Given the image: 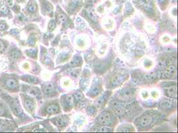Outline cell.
<instances>
[{"instance_id": "1", "label": "cell", "mask_w": 178, "mask_h": 133, "mask_svg": "<svg viewBox=\"0 0 178 133\" xmlns=\"http://www.w3.org/2000/svg\"><path fill=\"white\" fill-rule=\"evenodd\" d=\"M97 121L100 124L104 126L111 125L113 122V117L109 112H104V113L100 114V116L98 117Z\"/></svg>"}, {"instance_id": "2", "label": "cell", "mask_w": 178, "mask_h": 133, "mask_svg": "<svg viewBox=\"0 0 178 133\" xmlns=\"http://www.w3.org/2000/svg\"><path fill=\"white\" fill-rule=\"evenodd\" d=\"M10 107H11L12 110L13 111V113L15 114L17 116H18L19 117H24V114L22 111V108L19 106V104L17 103H15V101H13L12 99L11 100V102H9Z\"/></svg>"}, {"instance_id": "3", "label": "cell", "mask_w": 178, "mask_h": 133, "mask_svg": "<svg viewBox=\"0 0 178 133\" xmlns=\"http://www.w3.org/2000/svg\"><path fill=\"white\" fill-rule=\"evenodd\" d=\"M153 118L151 115L146 114L142 117L139 119V124L142 127H148L152 123Z\"/></svg>"}, {"instance_id": "4", "label": "cell", "mask_w": 178, "mask_h": 133, "mask_svg": "<svg viewBox=\"0 0 178 133\" xmlns=\"http://www.w3.org/2000/svg\"><path fill=\"white\" fill-rule=\"evenodd\" d=\"M166 94L172 99H176L177 98V87L176 85H172L167 87L165 89Z\"/></svg>"}, {"instance_id": "5", "label": "cell", "mask_w": 178, "mask_h": 133, "mask_svg": "<svg viewBox=\"0 0 178 133\" xmlns=\"http://www.w3.org/2000/svg\"><path fill=\"white\" fill-rule=\"evenodd\" d=\"M111 106H112V108H113V109L114 111V112L116 114L119 115L123 114L124 108L123 106H122V104L119 102H118L117 101H113L111 104Z\"/></svg>"}, {"instance_id": "6", "label": "cell", "mask_w": 178, "mask_h": 133, "mask_svg": "<svg viewBox=\"0 0 178 133\" xmlns=\"http://www.w3.org/2000/svg\"><path fill=\"white\" fill-rule=\"evenodd\" d=\"M139 4L144 7L146 12H152L153 11V4L150 0H138Z\"/></svg>"}, {"instance_id": "7", "label": "cell", "mask_w": 178, "mask_h": 133, "mask_svg": "<svg viewBox=\"0 0 178 133\" xmlns=\"http://www.w3.org/2000/svg\"><path fill=\"white\" fill-rule=\"evenodd\" d=\"M47 113L49 114H54L59 113L60 112V108L58 104H52L49 105L46 108Z\"/></svg>"}, {"instance_id": "8", "label": "cell", "mask_w": 178, "mask_h": 133, "mask_svg": "<svg viewBox=\"0 0 178 133\" xmlns=\"http://www.w3.org/2000/svg\"><path fill=\"white\" fill-rule=\"evenodd\" d=\"M126 79L125 76L123 75H117L114 76L111 80V83L113 86H117L120 85L123 81H124Z\"/></svg>"}, {"instance_id": "9", "label": "cell", "mask_w": 178, "mask_h": 133, "mask_svg": "<svg viewBox=\"0 0 178 133\" xmlns=\"http://www.w3.org/2000/svg\"><path fill=\"white\" fill-rule=\"evenodd\" d=\"M176 73V66L174 65H170L165 70L164 75L166 78H172Z\"/></svg>"}, {"instance_id": "10", "label": "cell", "mask_w": 178, "mask_h": 133, "mask_svg": "<svg viewBox=\"0 0 178 133\" xmlns=\"http://www.w3.org/2000/svg\"><path fill=\"white\" fill-rule=\"evenodd\" d=\"M43 90L44 93L46 94L47 95H51V94L55 91V86L53 85V84L51 83H46L43 86Z\"/></svg>"}, {"instance_id": "11", "label": "cell", "mask_w": 178, "mask_h": 133, "mask_svg": "<svg viewBox=\"0 0 178 133\" xmlns=\"http://www.w3.org/2000/svg\"><path fill=\"white\" fill-rule=\"evenodd\" d=\"M42 9H43V12H45L49 13L53 11V6L48 2L43 1V2L42 3Z\"/></svg>"}, {"instance_id": "12", "label": "cell", "mask_w": 178, "mask_h": 133, "mask_svg": "<svg viewBox=\"0 0 178 133\" xmlns=\"http://www.w3.org/2000/svg\"><path fill=\"white\" fill-rule=\"evenodd\" d=\"M55 123L59 127H65L67 124V119L65 118V117L61 116L56 118Z\"/></svg>"}, {"instance_id": "13", "label": "cell", "mask_w": 178, "mask_h": 133, "mask_svg": "<svg viewBox=\"0 0 178 133\" xmlns=\"http://www.w3.org/2000/svg\"><path fill=\"white\" fill-rule=\"evenodd\" d=\"M37 5L36 2L35 0H30L27 4V9L29 10V12L33 13L37 10Z\"/></svg>"}, {"instance_id": "14", "label": "cell", "mask_w": 178, "mask_h": 133, "mask_svg": "<svg viewBox=\"0 0 178 133\" xmlns=\"http://www.w3.org/2000/svg\"><path fill=\"white\" fill-rule=\"evenodd\" d=\"M5 85L10 89H16L17 87V84L15 80L13 79H9L5 81Z\"/></svg>"}, {"instance_id": "15", "label": "cell", "mask_w": 178, "mask_h": 133, "mask_svg": "<svg viewBox=\"0 0 178 133\" xmlns=\"http://www.w3.org/2000/svg\"><path fill=\"white\" fill-rule=\"evenodd\" d=\"M24 80H25L26 82H28L29 83H33V84H36L38 82H39V80L35 77L31 76V75H25L22 78Z\"/></svg>"}, {"instance_id": "16", "label": "cell", "mask_w": 178, "mask_h": 133, "mask_svg": "<svg viewBox=\"0 0 178 133\" xmlns=\"http://www.w3.org/2000/svg\"><path fill=\"white\" fill-rule=\"evenodd\" d=\"M68 17L62 12H59L57 13V20L58 23H65L67 21Z\"/></svg>"}, {"instance_id": "17", "label": "cell", "mask_w": 178, "mask_h": 133, "mask_svg": "<svg viewBox=\"0 0 178 133\" xmlns=\"http://www.w3.org/2000/svg\"><path fill=\"white\" fill-rule=\"evenodd\" d=\"M24 105H25L26 109L29 112L33 111L35 108V104L33 101L31 100H25V103H24Z\"/></svg>"}, {"instance_id": "18", "label": "cell", "mask_w": 178, "mask_h": 133, "mask_svg": "<svg viewBox=\"0 0 178 133\" xmlns=\"http://www.w3.org/2000/svg\"><path fill=\"white\" fill-rule=\"evenodd\" d=\"M120 95L122 97L124 98H128L130 97L132 94H133V91L131 89H124L120 91Z\"/></svg>"}, {"instance_id": "19", "label": "cell", "mask_w": 178, "mask_h": 133, "mask_svg": "<svg viewBox=\"0 0 178 133\" xmlns=\"http://www.w3.org/2000/svg\"><path fill=\"white\" fill-rule=\"evenodd\" d=\"M100 93V87L99 85H94L91 90H90V93H91V95L93 97H95L98 95Z\"/></svg>"}, {"instance_id": "20", "label": "cell", "mask_w": 178, "mask_h": 133, "mask_svg": "<svg viewBox=\"0 0 178 133\" xmlns=\"http://www.w3.org/2000/svg\"><path fill=\"white\" fill-rule=\"evenodd\" d=\"M173 103V101L169 99H165L162 101L160 105H161V107H162L163 108H170L172 107Z\"/></svg>"}, {"instance_id": "21", "label": "cell", "mask_w": 178, "mask_h": 133, "mask_svg": "<svg viewBox=\"0 0 178 133\" xmlns=\"http://www.w3.org/2000/svg\"><path fill=\"white\" fill-rule=\"evenodd\" d=\"M27 94L32 96H37L39 94V90L37 87H29L27 89Z\"/></svg>"}, {"instance_id": "22", "label": "cell", "mask_w": 178, "mask_h": 133, "mask_svg": "<svg viewBox=\"0 0 178 133\" xmlns=\"http://www.w3.org/2000/svg\"><path fill=\"white\" fill-rule=\"evenodd\" d=\"M20 56H21L20 51L17 49H15L12 51L11 52V53H10V59H11L12 60L15 61L20 57Z\"/></svg>"}, {"instance_id": "23", "label": "cell", "mask_w": 178, "mask_h": 133, "mask_svg": "<svg viewBox=\"0 0 178 133\" xmlns=\"http://www.w3.org/2000/svg\"><path fill=\"white\" fill-rule=\"evenodd\" d=\"M74 104V101H73V98L71 95H67L65 97V101H64V104L66 106L71 107Z\"/></svg>"}, {"instance_id": "24", "label": "cell", "mask_w": 178, "mask_h": 133, "mask_svg": "<svg viewBox=\"0 0 178 133\" xmlns=\"http://www.w3.org/2000/svg\"><path fill=\"white\" fill-rule=\"evenodd\" d=\"M81 64H82L81 59L77 57L72 59V60L71 61V63H70V65H71L72 66H78L81 65Z\"/></svg>"}, {"instance_id": "25", "label": "cell", "mask_w": 178, "mask_h": 133, "mask_svg": "<svg viewBox=\"0 0 178 133\" xmlns=\"http://www.w3.org/2000/svg\"><path fill=\"white\" fill-rule=\"evenodd\" d=\"M156 78V74L155 73H151L150 74H146L144 75V79L149 82L153 81Z\"/></svg>"}, {"instance_id": "26", "label": "cell", "mask_w": 178, "mask_h": 133, "mask_svg": "<svg viewBox=\"0 0 178 133\" xmlns=\"http://www.w3.org/2000/svg\"><path fill=\"white\" fill-rule=\"evenodd\" d=\"M169 64H170V61L167 60V59H165V58L161 59V60H160L158 63L159 66L160 67H162V68L166 67V66L169 65Z\"/></svg>"}, {"instance_id": "27", "label": "cell", "mask_w": 178, "mask_h": 133, "mask_svg": "<svg viewBox=\"0 0 178 133\" xmlns=\"http://www.w3.org/2000/svg\"><path fill=\"white\" fill-rule=\"evenodd\" d=\"M75 99L76 101H81L83 99V95L81 92H76L74 94Z\"/></svg>"}, {"instance_id": "28", "label": "cell", "mask_w": 178, "mask_h": 133, "mask_svg": "<svg viewBox=\"0 0 178 133\" xmlns=\"http://www.w3.org/2000/svg\"><path fill=\"white\" fill-rule=\"evenodd\" d=\"M56 27V23L54 20H51V22L49 23V29L50 31H53Z\"/></svg>"}, {"instance_id": "29", "label": "cell", "mask_w": 178, "mask_h": 133, "mask_svg": "<svg viewBox=\"0 0 178 133\" xmlns=\"http://www.w3.org/2000/svg\"><path fill=\"white\" fill-rule=\"evenodd\" d=\"M88 15L89 17V18L92 20V21H95V22H96V21H97V17L96 16V15L95 13H94L92 12H88Z\"/></svg>"}, {"instance_id": "30", "label": "cell", "mask_w": 178, "mask_h": 133, "mask_svg": "<svg viewBox=\"0 0 178 133\" xmlns=\"http://www.w3.org/2000/svg\"><path fill=\"white\" fill-rule=\"evenodd\" d=\"M106 95H104L103 97H100V99L98 100V104H99V105H102V104H104L106 99Z\"/></svg>"}, {"instance_id": "31", "label": "cell", "mask_w": 178, "mask_h": 133, "mask_svg": "<svg viewBox=\"0 0 178 133\" xmlns=\"http://www.w3.org/2000/svg\"><path fill=\"white\" fill-rule=\"evenodd\" d=\"M27 55L29 56V57H35L37 55V51L35 50H33V49H31V50H29L27 52Z\"/></svg>"}, {"instance_id": "32", "label": "cell", "mask_w": 178, "mask_h": 133, "mask_svg": "<svg viewBox=\"0 0 178 133\" xmlns=\"http://www.w3.org/2000/svg\"><path fill=\"white\" fill-rule=\"evenodd\" d=\"M27 43H29L30 45H33L35 44V39L33 38V37H30L29 39H28Z\"/></svg>"}, {"instance_id": "33", "label": "cell", "mask_w": 178, "mask_h": 133, "mask_svg": "<svg viewBox=\"0 0 178 133\" xmlns=\"http://www.w3.org/2000/svg\"><path fill=\"white\" fill-rule=\"evenodd\" d=\"M99 132H111L112 129L110 128H106V127H102L99 129Z\"/></svg>"}, {"instance_id": "34", "label": "cell", "mask_w": 178, "mask_h": 133, "mask_svg": "<svg viewBox=\"0 0 178 133\" xmlns=\"http://www.w3.org/2000/svg\"><path fill=\"white\" fill-rule=\"evenodd\" d=\"M6 25L4 22H0V30H4L6 29Z\"/></svg>"}, {"instance_id": "35", "label": "cell", "mask_w": 178, "mask_h": 133, "mask_svg": "<svg viewBox=\"0 0 178 133\" xmlns=\"http://www.w3.org/2000/svg\"><path fill=\"white\" fill-rule=\"evenodd\" d=\"M2 12H3L4 14H8L9 13V10L5 7H3L2 8Z\"/></svg>"}, {"instance_id": "36", "label": "cell", "mask_w": 178, "mask_h": 133, "mask_svg": "<svg viewBox=\"0 0 178 133\" xmlns=\"http://www.w3.org/2000/svg\"><path fill=\"white\" fill-rule=\"evenodd\" d=\"M6 2L9 7H12L13 5V0H6Z\"/></svg>"}, {"instance_id": "37", "label": "cell", "mask_w": 178, "mask_h": 133, "mask_svg": "<svg viewBox=\"0 0 178 133\" xmlns=\"http://www.w3.org/2000/svg\"><path fill=\"white\" fill-rule=\"evenodd\" d=\"M5 49V45L2 41H0V52L3 51Z\"/></svg>"}, {"instance_id": "38", "label": "cell", "mask_w": 178, "mask_h": 133, "mask_svg": "<svg viewBox=\"0 0 178 133\" xmlns=\"http://www.w3.org/2000/svg\"><path fill=\"white\" fill-rule=\"evenodd\" d=\"M5 113V108L2 106H0V115H3Z\"/></svg>"}, {"instance_id": "39", "label": "cell", "mask_w": 178, "mask_h": 133, "mask_svg": "<svg viewBox=\"0 0 178 133\" xmlns=\"http://www.w3.org/2000/svg\"><path fill=\"white\" fill-rule=\"evenodd\" d=\"M33 132H43V129H40V128H34L33 130Z\"/></svg>"}, {"instance_id": "40", "label": "cell", "mask_w": 178, "mask_h": 133, "mask_svg": "<svg viewBox=\"0 0 178 133\" xmlns=\"http://www.w3.org/2000/svg\"><path fill=\"white\" fill-rule=\"evenodd\" d=\"M158 2L160 4H163V3H164L166 2V0H158Z\"/></svg>"}, {"instance_id": "41", "label": "cell", "mask_w": 178, "mask_h": 133, "mask_svg": "<svg viewBox=\"0 0 178 133\" xmlns=\"http://www.w3.org/2000/svg\"><path fill=\"white\" fill-rule=\"evenodd\" d=\"M16 1L17 2H19V3H21V2H23L24 0H16Z\"/></svg>"}, {"instance_id": "42", "label": "cell", "mask_w": 178, "mask_h": 133, "mask_svg": "<svg viewBox=\"0 0 178 133\" xmlns=\"http://www.w3.org/2000/svg\"><path fill=\"white\" fill-rule=\"evenodd\" d=\"M1 15H2V12H0V16H1Z\"/></svg>"}]
</instances>
